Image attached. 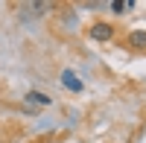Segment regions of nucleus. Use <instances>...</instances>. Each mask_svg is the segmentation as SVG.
Instances as JSON below:
<instances>
[{"label":"nucleus","instance_id":"f257e3e1","mask_svg":"<svg viewBox=\"0 0 146 143\" xmlns=\"http://www.w3.org/2000/svg\"><path fill=\"white\" fill-rule=\"evenodd\" d=\"M88 35H91L94 41H108V38L114 35V26H111V23H105V21H100V23H94V26L88 29Z\"/></svg>","mask_w":146,"mask_h":143},{"label":"nucleus","instance_id":"7ed1b4c3","mask_svg":"<svg viewBox=\"0 0 146 143\" xmlns=\"http://www.w3.org/2000/svg\"><path fill=\"white\" fill-rule=\"evenodd\" d=\"M27 102H29V105H38V108H44V105H50L53 99L47 97V93H41V91H29V93H27Z\"/></svg>","mask_w":146,"mask_h":143},{"label":"nucleus","instance_id":"39448f33","mask_svg":"<svg viewBox=\"0 0 146 143\" xmlns=\"http://www.w3.org/2000/svg\"><path fill=\"white\" fill-rule=\"evenodd\" d=\"M126 9H135V0H111V12L123 15Z\"/></svg>","mask_w":146,"mask_h":143},{"label":"nucleus","instance_id":"f03ea898","mask_svg":"<svg viewBox=\"0 0 146 143\" xmlns=\"http://www.w3.org/2000/svg\"><path fill=\"white\" fill-rule=\"evenodd\" d=\"M62 85H64L67 91H73V93H82V91H85V85L79 82V76L73 73V70H62Z\"/></svg>","mask_w":146,"mask_h":143},{"label":"nucleus","instance_id":"20e7f679","mask_svg":"<svg viewBox=\"0 0 146 143\" xmlns=\"http://www.w3.org/2000/svg\"><path fill=\"white\" fill-rule=\"evenodd\" d=\"M129 44L135 47V50H146V29H135L129 35Z\"/></svg>","mask_w":146,"mask_h":143}]
</instances>
